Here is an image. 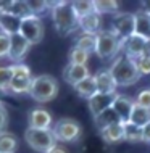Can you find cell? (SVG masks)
<instances>
[{"mask_svg": "<svg viewBox=\"0 0 150 153\" xmlns=\"http://www.w3.org/2000/svg\"><path fill=\"white\" fill-rule=\"evenodd\" d=\"M50 13H52V21L55 24V29L60 34L68 36L79 27V18L74 13L71 2H53Z\"/></svg>", "mask_w": 150, "mask_h": 153, "instance_id": "6da1fadb", "label": "cell"}, {"mask_svg": "<svg viewBox=\"0 0 150 153\" xmlns=\"http://www.w3.org/2000/svg\"><path fill=\"white\" fill-rule=\"evenodd\" d=\"M108 71H110L111 77H113L116 87H128V85L136 84L140 79V74L136 68L134 60H131L124 53L116 56L111 66L108 68Z\"/></svg>", "mask_w": 150, "mask_h": 153, "instance_id": "7a4b0ae2", "label": "cell"}, {"mask_svg": "<svg viewBox=\"0 0 150 153\" xmlns=\"http://www.w3.org/2000/svg\"><path fill=\"white\" fill-rule=\"evenodd\" d=\"M58 94V82L55 77L49 76V74H40V76L32 77L29 95L39 103L50 102L57 97Z\"/></svg>", "mask_w": 150, "mask_h": 153, "instance_id": "3957f363", "label": "cell"}, {"mask_svg": "<svg viewBox=\"0 0 150 153\" xmlns=\"http://www.w3.org/2000/svg\"><path fill=\"white\" fill-rule=\"evenodd\" d=\"M123 42L119 40V37L115 34L111 29L100 31L97 34V44H95V53L99 58L102 60H111L118 55V52L121 50Z\"/></svg>", "mask_w": 150, "mask_h": 153, "instance_id": "277c9868", "label": "cell"}, {"mask_svg": "<svg viewBox=\"0 0 150 153\" xmlns=\"http://www.w3.org/2000/svg\"><path fill=\"white\" fill-rule=\"evenodd\" d=\"M24 139H26V143L32 150L39 153H49L57 145V139L53 135L52 129H32V127H28L26 132H24Z\"/></svg>", "mask_w": 150, "mask_h": 153, "instance_id": "5b68a950", "label": "cell"}, {"mask_svg": "<svg viewBox=\"0 0 150 153\" xmlns=\"http://www.w3.org/2000/svg\"><path fill=\"white\" fill-rule=\"evenodd\" d=\"M57 142H74L81 137V124L71 118H61L52 126Z\"/></svg>", "mask_w": 150, "mask_h": 153, "instance_id": "8992f818", "label": "cell"}, {"mask_svg": "<svg viewBox=\"0 0 150 153\" xmlns=\"http://www.w3.org/2000/svg\"><path fill=\"white\" fill-rule=\"evenodd\" d=\"M111 31L119 37V40H126L136 34V15L128 11H119L111 19Z\"/></svg>", "mask_w": 150, "mask_h": 153, "instance_id": "52a82bcc", "label": "cell"}, {"mask_svg": "<svg viewBox=\"0 0 150 153\" xmlns=\"http://www.w3.org/2000/svg\"><path fill=\"white\" fill-rule=\"evenodd\" d=\"M19 34H21L31 45L39 44L44 37V24L40 21V18L31 15V16H28V18L21 19Z\"/></svg>", "mask_w": 150, "mask_h": 153, "instance_id": "ba28073f", "label": "cell"}, {"mask_svg": "<svg viewBox=\"0 0 150 153\" xmlns=\"http://www.w3.org/2000/svg\"><path fill=\"white\" fill-rule=\"evenodd\" d=\"M118 94H95L92 98L87 100V105H89L90 113L94 114V118H97L99 114H102L103 111L110 110L113 106V102Z\"/></svg>", "mask_w": 150, "mask_h": 153, "instance_id": "9c48e42d", "label": "cell"}, {"mask_svg": "<svg viewBox=\"0 0 150 153\" xmlns=\"http://www.w3.org/2000/svg\"><path fill=\"white\" fill-rule=\"evenodd\" d=\"M147 42H149L147 39L134 34V36L129 37V39L123 40V47L121 48H123V52H124L126 56H129L131 60H137L139 56L144 55L145 47H147Z\"/></svg>", "mask_w": 150, "mask_h": 153, "instance_id": "30bf717a", "label": "cell"}, {"mask_svg": "<svg viewBox=\"0 0 150 153\" xmlns=\"http://www.w3.org/2000/svg\"><path fill=\"white\" fill-rule=\"evenodd\" d=\"M29 48H31V44H29L19 32L10 36V53H8V58L11 61L19 63V61L24 58V55L29 52Z\"/></svg>", "mask_w": 150, "mask_h": 153, "instance_id": "8fae6325", "label": "cell"}, {"mask_svg": "<svg viewBox=\"0 0 150 153\" xmlns=\"http://www.w3.org/2000/svg\"><path fill=\"white\" fill-rule=\"evenodd\" d=\"M87 76H90L87 65H71V63H68L66 68L63 69V79L68 82L69 85H73V87L76 84H79L81 81H84Z\"/></svg>", "mask_w": 150, "mask_h": 153, "instance_id": "7c38bea8", "label": "cell"}, {"mask_svg": "<svg viewBox=\"0 0 150 153\" xmlns=\"http://www.w3.org/2000/svg\"><path fill=\"white\" fill-rule=\"evenodd\" d=\"M134 105H136V102L132 100V98L126 97V95H116L111 110L118 114V118H119V121H121V123H128L129 116H131V111H132V108H134Z\"/></svg>", "mask_w": 150, "mask_h": 153, "instance_id": "4fadbf2b", "label": "cell"}, {"mask_svg": "<svg viewBox=\"0 0 150 153\" xmlns=\"http://www.w3.org/2000/svg\"><path fill=\"white\" fill-rule=\"evenodd\" d=\"M28 123L32 129H52V114L44 108H36L29 113Z\"/></svg>", "mask_w": 150, "mask_h": 153, "instance_id": "5bb4252c", "label": "cell"}, {"mask_svg": "<svg viewBox=\"0 0 150 153\" xmlns=\"http://www.w3.org/2000/svg\"><path fill=\"white\" fill-rule=\"evenodd\" d=\"M94 77L99 94H116V84L108 69H100L97 74H94Z\"/></svg>", "mask_w": 150, "mask_h": 153, "instance_id": "9a60e30c", "label": "cell"}, {"mask_svg": "<svg viewBox=\"0 0 150 153\" xmlns=\"http://www.w3.org/2000/svg\"><path fill=\"white\" fill-rule=\"evenodd\" d=\"M21 26V19L16 18L15 15L7 13V11H0V32L7 36H13L19 32Z\"/></svg>", "mask_w": 150, "mask_h": 153, "instance_id": "2e32d148", "label": "cell"}, {"mask_svg": "<svg viewBox=\"0 0 150 153\" xmlns=\"http://www.w3.org/2000/svg\"><path fill=\"white\" fill-rule=\"evenodd\" d=\"M100 26H102V16L95 11L79 19V29L82 31V34H99Z\"/></svg>", "mask_w": 150, "mask_h": 153, "instance_id": "e0dca14e", "label": "cell"}, {"mask_svg": "<svg viewBox=\"0 0 150 153\" xmlns=\"http://www.w3.org/2000/svg\"><path fill=\"white\" fill-rule=\"evenodd\" d=\"M102 139L108 143H118L124 140V126L123 123H115L111 126H107L105 129L100 131Z\"/></svg>", "mask_w": 150, "mask_h": 153, "instance_id": "ac0fdd59", "label": "cell"}, {"mask_svg": "<svg viewBox=\"0 0 150 153\" xmlns=\"http://www.w3.org/2000/svg\"><path fill=\"white\" fill-rule=\"evenodd\" d=\"M0 11L11 13L19 19H24V18H28V16H31V10H29V7H28V2H19V0H15V2H3V7Z\"/></svg>", "mask_w": 150, "mask_h": 153, "instance_id": "d6986e66", "label": "cell"}, {"mask_svg": "<svg viewBox=\"0 0 150 153\" xmlns=\"http://www.w3.org/2000/svg\"><path fill=\"white\" fill-rule=\"evenodd\" d=\"M73 89L76 90V94L79 95V97L89 100V98H92L94 95L97 94V84H95V77L90 74V76H87L84 81H81L79 84H76Z\"/></svg>", "mask_w": 150, "mask_h": 153, "instance_id": "ffe728a7", "label": "cell"}, {"mask_svg": "<svg viewBox=\"0 0 150 153\" xmlns=\"http://www.w3.org/2000/svg\"><path fill=\"white\" fill-rule=\"evenodd\" d=\"M136 34L150 40V13L144 10L136 13Z\"/></svg>", "mask_w": 150, "mask_h": 153, "instance_id": "44dd1931", "label": "cell"}, {"mask_svg": "<svg viewBox=\"0 0 150 153\" xmlns=\"http://www.w3.org/2000/svg\"><path fill=\"white\" fill-rule=\"evenodd\" d=\"M128 123L134 124V126H137V127L147 126V124L150 123V110L142 108V106H139V105H134Z\"/></svg>", "mask_w": 150, "mask_h": 153, "instance_id": "7402d4cb", "label": "cell"}, {"mask_svg": "<svg viewBox=\"0 0 150 153\" xmlns=\"http://www.w3.org/2000/svg\"><path fill=\"white\" fill-rule=\"evenodd\" d=\"M94 10L95 13L102 15H116L119 13V3L115 2V0H97L94 2Z\"/></svg>", "mask_w": 150, "mask_h": 153, "instance_id": "603a6c76", "label": "cell"}, {"mask_svg": "<svg viewBox=\"0 0 150 153\" xmlns=\"http://www.w3.org/2000/svg\"><path fill=\"white\" fill-rule=\"evenodd\" d=\"M18 147L16 135L11 132H0V153H15Z\"/></svg>", "mask_w": 150, "mask_h": 153, "instance_id": "cb8c5ba5", "label": "cell"}, {"mask_svg": "<svg viewBox=\"0 0 150 153\" xmlns=\"http://www.w3.org/2000/svg\"><path fill=\"white\" fill-rule=\"evenodd\" d=\"M95 44H97V34H81L78 37L74 47L81 48L90 55L92 52H95Z\"/></svg>", "mask_w": 150, "mask_h": 153, "instance_id": "d4e9b609", "label": "cell"}, {"mask_svg": "<svg viewBox=\"0 0 150 153\" xmlns=\"http://www.w3.org/2000/svg\"><path fill=\"white\" fill-rule=\"evenodd\" d=\"M94 119H95V124H97L99 131L105 129L107 126H111V124H115V123H121V121H119V118H118V114H116L111 108L107 110V111H103L102 114H99V116L94 118Z\"/></svg>", "mask_w": 150, "mask_h": 153, "instance_id": "484cf974", "label": "cell"}, {"mask_svg": "<svg viewBox=\"0 0 150 153\" xmlns=\"http://www.w3.org/2000/svg\"><path fill=\"white\" fill-rule=\"evenodd\" d=\"M31 82H32V77L31 79H23V77H13L10 82V92L11 94H29V89H31Z\"/></svg>", "mask_w": 150, "mask_h": 153, "instance_id": "4316f807", "label": "cell"}, {"mask_svg": "<svg viewBox=\"0 0 150 153\" xmlns=\"http://www.w3.org/2000/svg\"><path fill=\"white\" fill-rule=\"evenodd\" d=\"M124 126V140L128 142H142V127H137L131 123H123Z\"/></svg>", "mask_w": 150, "mask_h": 153, "instance_id": "83f0119b", "label": "cell"}, {"mask_svg": "<svg viewBox=\"0 0 150 153\" xmlns=\"http://www.w3.org/2000/svg\"><path fill=\"white\" fill-rule=\"evenodd\" d=\"M71 5H73V10H74V13H76V16H78L79 19L95 11L94 10V2H87V0H86V2H84V0L71 2Z\"/></svg>", "mask_w": 150, "mask_h": 153, "instance_id": "f1b7e54d", "label": "cell"}, {"mask_svg": "<svg viewBox=\"0 0 150 153\" xmlns=\"http://www.w3.org/2000/svg\"><path fill=\"white\" fill-rule=\"evenodd\" d=\"M13 79L10 66H0V92H10V82Z\"/></svg>", "mask_w": 150, "mask_h": 153, "instance_id": "f546056e", "label": "cell"}, {"mask_svg": "<svg viewBox=\"0 0 150 153\" xmlns=\"http://www.w3.org/2000/svg\"><path fill=\"white\" fill-rule=\"evenodd\" d=\"M28 7H29V10H31L32 16L40 18L44 13H47L50 8H52V3L50 2H28Z\"/></svg>", "mask_w": 150, "mask_h": 153, "instance_id": "4dcf8cb0", "label": "cell"}, {"mask_svg": "<svg viewBox=\"0 0 150 153\" xmlns=\"http://www.w3.org/2000/svg\"><path fill=\"white\" fill-rule=\"evenodd\" d=\"M87 60H89V53L81 48L74 47L69 52V63L71 65H87Z\"/></svg>", "mask_w": 150, "mask_h": 153, "instance_id": "1f68e13d", "label": "cell"}, {"mask_svg": "<svg viewBox=\"0 0 150 153\" xmlns=\"http://www.w3.org/2000/svg\"><path fill=\"white\" fill-rule=\"evenodd\" d=\"M10 68H11V73H13V77H23V79H31L32 77L31 69L24 63H13L10 65Z\"/></svg>", "mask_w": 150, "mask_h": 153, "instance_id": "d6a6232c", "label": "cell"}, {"mask_svg": "<svg viewBox=\"0 0 150 153\" xmlns=\"http://www.w3.org/2000/svg\"><path fill=\"white\" fill-rule=\"evenodd\" d=\"M136 63V68L137 71H139L140 76H147V74H150V56H139L137 60H134Z\"/></svg>", "mask_w": 150, "mask_h": 153, "instance_id": "836d02e7", "label": "cell"}, {"mask_svg": "<svg viewBox=\"0 0 150 153\" xmlns=\"http://www.w3.org/2000/svg\"><path fill=\"white\" fill-rule=\"evenodd\" d=\"M134 102H136V105H139V106H142V108L150 110V89L140 90V92L137 94V97H136Z\"/></svg>", "mask_w": 150, "mask_h": 153, "instance_id": "e575fe53", "label": "cell"}, {"mask_svg": "<svg viewBox=\"0 0 150 153\" xmlns=\"http://www.w3.org/2000/svg\"><path fill=\"white\" fill-rule=\"evenodd\" d=\"M10 53V36L0 32V58H5Z\"/></svg>", "mask_w": 150, "mask_h": 153, "instance_id": "d590c367", "label": "cell"}, {"mask_svg": "<svg viewBox=\"0 0 150 153\" xmlns=\"http://www.w3.org/2000/svg\"><path fill=\"white\" fill-rule=\"evenodd\" d=\"M8 126V111L2 102H0V132H5Z\"/></svg>", "mask_w": 150, "mask_h": 153, "instance_id": "8d00e7d4", "label": "cell"}, {"mask_svg": "<svg viewBox=\"0 0 150 153\" xmlns=\"http://www.w3.org/2000/svg\"><path fill=\"white\" fill-rule=\"evenodd\" d=\"M142 142L150 143V123L142 127Z\"/></svg>", "mask_w": 150, "mask_h": 153, "instance_id": "74e56055", "label": "cell"}, {"mask_svg": "<svg viewBox=\"0 0 150 153\" xmlns=\"http://www.w3.org/2000/svg\"><path fill=\"white\" fill-rule=\"evenodd\" d=\"M49 153H66V150H65L63 147H58V145H55V147H53V148H52V150H50Z\"/></svg>", "mask_w": 150, "mask_h": 153, "instance_id": "f35d334b", "label": "cell"}, {"mask_svg": "<svg viewBox=\"0 0 150 153\" xmlns=\"http://www.w3.org/2000/svg\"><path fill=\"white\" fill-rule=\"evenodd\" d=\"M142 5H144L142 10H144V11H147V13H150V2H144Z\"/></svg>", "mask_w": 150, "mask_h": 153, "instance_id": "ab89813d", "label": "cell"}, {"mask_svg": "<svg viewBox=\"0 0 150 153\" xmlns=\"http://www.w3.org/2000/svg\"><path fill=\"white\" fill-rule=\"evenodd\" d=\"M2 7H3V2H0V10H2Z\"/></svg>", "mask_w": 150, "mask_h": 153, "instance_id": "60d3db41", "label": "cell"}]
</instances>
